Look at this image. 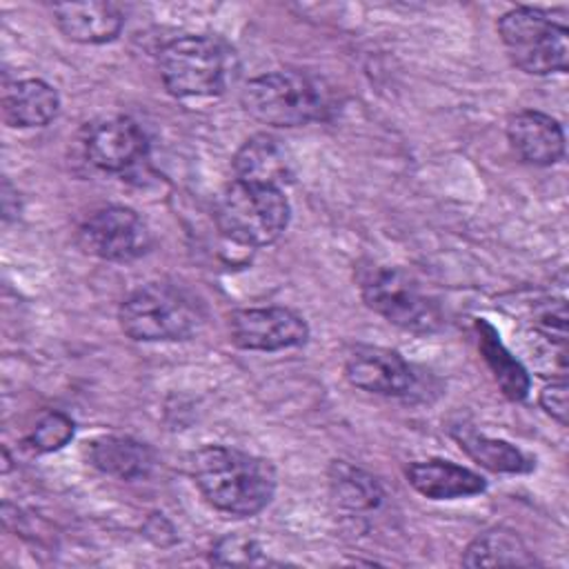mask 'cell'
Instances as JSON below:
<instances>
[{"label": "cell", "instance_id": "cell-4", "mask_svg": "<svg viewBox=\"0 0 569 569\" xmlns=\"http://www.w3.org/2000/svg\"><path fill=\"white\" fill-rule=\"evenodd\" d=\"M244 111L271 127H302L329 109L327 91L302 71L276 69L251 78L242 89Z\"/></svg>", "mask_w": 569, "mask_h": 569}, {"label": "cell", "instance_id": "cell-9", "mask_svg": "<svg viewBox=\"0 0 569 569\" xmlns=\"http://www.w3.org/2000/svg\"><path fill=\"white\" fill-rule=\"evenodd\" d=\"M229 336L240 349L280 351L302 347L309 338V325L289 307H249L231 313Z\"/></svg>", "mask_w": 569, "mask_h": 569}, {"label": "cell", "instance_id": "cell-10", "mask_svg": "<svg viewBox=\"0 0 569 569\" xmlns=\"http://www.w3.org/2000/svg\"><path fill=\"white\" fill-rule=\"evenodd\" d=\"M347 380L362 391L405 398L416 389L413 367L393 349L358 345L345 360Z\"/></svg>", "mask_w": 569, "mask_h": 569}, {"label": "cell", "instance_id": "cell-24", "mask_svg": "<svg viewBox=\"0 0 569 569\" xmlns=\"http://www.w3.org/2000/svg\"><path fill=\"white\" fill-rule=\"evenodd\" d=\"M533 327L547 340L565 347L567 342V305L565 300H542L533 307Z\"/></svg>", "mask_w": 569, "mask_h": 569}, {"label": "cell", "instance_id": "cell-14", "mask_svg": "<svg viewBox=\"0 0 569 569\" xmlns=\"http://www.w3.org/2000/svg\"><path fill=\"white\" fill-rule=\"evenodd\" d=\"M407 482L425 498L431 500H453L482 493L487 482L476 471L456 465L451 460H416L405 471Z\"/></svg>", "mask_w": 569, "mask_h": 569}, {"label": "cell", "instance_id": "cell-2", "mask_svg": "<svg viewBox=\"0 0 569 569\" xmlns=\"http://www.w3.org/2000/svg\"><path fill=\"white\" fill-rule=\"evenodd\" d=\"M200 302L180 287L149 282L131 291L118 309L120 329L140 342L187 340L202 325Z\"/></svg>", "mask_w": 569, "mask_h": 569}, {"label": "cell", "instance_id": "cell-11", "mask_svg": "<svg viewBox=\"0 0 569 569\" xmlns=\"http://www.w3.org/2000/svg\"><path fill=\"white\" fill-rule=\"evenodd\" d=\"M147 151V138L131 118H109L87 136V156L93 167L120 173L133 167Z\"/></svg>", "mask_w": 569, "mask_h": 569}, {"label": "cell", "instance_id": "cell-18", "mask_svg": "<svg viewBox=\"0 0 569 569\" xmlns=\"http://www.w3.org/2000/svg\"><path fill=\"white\" fill-rule=\"evenodd\" d=\"M465 567H529L533 558L522 538L509 529H489L476 536L462 556Z\"/></svg>", "mask_w": 569, "mask_h": 569}, {"label": "cell", "instance_id": "cell-22", "mask_svg": "<svg viewBox=\"0 0 569 569\" xmlns=\"http://www.w3.org/2000/svg\"><path fill=\"white\" fill-rule=\"evenodd\" d=\"M73 431L76 425L69 416L60 411H49L36 422V427L27 436V445L38 453H51L62 449L73 438Z\"/></svg>", "mask_w": 569, "mask_h": 569}, {"label": "cell", "instance_id": "cell-5", "mask_svg": "<svg viewBox=\"0 0 569 569\" xmlns=\"http://www.w3.org/2000/svg\"><path fill=\"white\" fill-rule=\"evenodd\" d=\"M498 33L511 62L529 76L567 71L569 31L547 11L516 7L500 16Z\"/></svg>", "mask_w": 569, "mask_h": 569}, {"label": "cell", "instance_id": "cell-25", "mask_svg": "<svg viewBox=\"0 0 569 569\" xmlns=\"http://www.w3.org/2000/svg\"><path fill=\"white\" fill-rule=\"evenodd\" d=\"M569 387L565 380H556L540 391V407L545 413H549L553 420H558L562 427L569 422V400H567Z\"/></svg>", "mask_w": 569, "mask_h": 569}, {"label": "cell", "instance_id": "cell-7", "mask_svg": "<svg viewBox=\"0 0 569 569\" xmlns=\"http://www.w3.org/2000/svg\"><path fill=\"white\" fill-rule=\"evenodd\" d=\"M158 69L171 96L209 98L227 87L229 53L213 38L182 36L162 47Z\"/></svg>", "mask_w": 569, "mask_h": 569}, {"label": "cell", "instance_id": "cell-15", "mask_svg": "<svg viewBox=\"0 0 569 569\" xmlns=\"http://www.w3.org/2000/svg\"><path fill=\"white\" fill-rule=\"evenodd\" d=\"M238 180L280 187L293 178V164L287 149L269 133H256L242 142L233 156Z\"/></svg>", "mask_w": 569, "mask_h": 569}, {"label": "cell", "instance_id": "cell-23", "mask_svg": "<svg viewBox=\"0 0 569 569\" xmlns=\"http://www.w3.org/2000/svg\"><path fill=\"white\" fill-rule=\"evenodd\" d=\"M213 565H253L260 562V547L256 540L238 533L220 538L211 549Z\"/></svg>", "mask_w": 569, "mask_h": 569}, {"label": "cell", "instance_id": "cell-13", "mask_svg": "<svg viewBox=\"0 0 569 569\" xmlns=\"http://www.w3.org/2000/svg\"><path fill=\"white\" fill-rule=\"evenodd\" d=\"M51 11L62 36L80 44L111 42L124 24V13L113 2H64Z\"/></svg>", "mask_w": 569, "mask_h": 569}, {"label": "cell", "instance_id": "cell-1", "mask_svg": "<svg viewBox=\"0 0 569 569\" xmlns=\"http://www.w3.org/2000/svg\"><path fill=\"white\" fill-rule=\"evenodd\" d=\"M191 476L211 507L238 518L262 511L276 491V469L269 460L222 445L198 449L191 456Z\"/></svg>", "mask_w": 569, "mask_h": 569}, {"label": "cell", "instance_id": "cell-19", "mask_svg": "<svg viewBox=\"0 0 569 569\" xmlns=\"http://www.w3.org/2000/svg\"><path fill=\"white\" fill-rule=\"evenodd\" d=\"M329 493L333 502L349 511H367L380 505L382 487L380 482L365 469L347 462L333 460L327 471Z\"/></svg>", "mask_w": 569, "mask_h": 569}, {"label": "cell", "instance_id": "cell-20", "mask_svg": "<svg viewBox=\"0 0 569 569\" xmlns=\"http://www.w3.org/2000/svg\"><path fill=\"white\" fill-rule=\"evenodd\" d=\"M460 449H465L478 465L496 473H525L533 469V462L511 442L496 440L473 429L453 431Z\"/></svg>", "mask_w": 569, "mask_h": 569}, {"label": "cell", "instance_id": "cell-16", "mask_svg": "<svg viewBox=\"0 0 569 569\" xmlns=\"http://www.w3.org/2000/svg\"><path fill=\"white\" fill-rule=\"evenodd\" d=\"M58 91L40 78L16 80L2 91V118L9 127H44L58 116Z\"/></svg>", "mask_w": 569, "mask_h": 569}, {"label": "cell", "instance_id": "cell-8", "mask_svg": "<svg viewBox=\"0 0 569 569\" xmlns=\"http://www.w3.org/2000/svg\"><path fill=\"white\" fill-rule=\"evenodd\" d=\"M76 240L84 253L109 262L138 260L151 247L144 220L122 204H109L89 213L78 227Z\"/></svg>", "mask_w": 569, "mask_h": 569}, {"label": "cell", "instance_id": "cell-6", "mask_svg": "<svg viewBox=\"0 0 569 569\" xmlns=\"http://www.w3.org/2000/svg\"><path fill=\"white\" fill-rule=\"evenodd\" d=\"M360 293L373 313L405 331L425 336L438 331L445 322L440 305L400 267L369 269L360 282Z\"/></svg>", "mask_w": 569, "mask_h": 569}, {"label": "cell", "instance_id": "cell-12", "mask_svg": "<svg viewBox=\"0 0 569 569\" xmlns=\"http://www.w3.org/2000/svg\"><path fill=\"white\" fill-rule=\"evenodd\" d=\"M507 138L511 149L536 167H551L565 156V131L556 118L542 111L513 113L507 122Z\"/></svg>", "mask_w": 569, "mask_h": 569}, {"label": "cell", "instance_id": "cell-3", "mask_svg": "<svg viewBox=\"0 0 569 569\" xmlns=\"http://www.w3.org/2000/svg\"><path fill=\"white\" fill-rule=\"evenodd\" d=\"M213 216L224 238L247 247H264L284 233L291 207L280 187L233 180L218 193Z\"/></svg>", "mask_w": 569, "mask_h": 569}, {"label": "cell", "instance_id": "cell-21", "mask_svg": "<svg viewBox=\"0 0 569 569\" xmlns=\"http://www.w3.org/2000/svg\"><path fill=\"white\" fill-rule=\"evenodd\" d=\"M476 329H478V342L485 353V360L493 371L502 393L511 400H522L529 391V378L525 367L505 349V345L498 340L496 329L489 322L478 320Z\"/></svg>", "mask_w": 569, "mask_h": 569}, {"label": "cell", "instance_id": "cell-17", "mask_svg": "<svg viewBox=\"0 0 569 569\" xmlns=\"http://www.w3.org/2000/svg\"><path fill=\"white\" fill-rule=\"evenodd\" d=\"M89 462L118 480L147 478L156 465L153 451L129 436H100L87 447Z\"/></svg>", "mask_w": 569, "mask_h": 569}]
</instances>
